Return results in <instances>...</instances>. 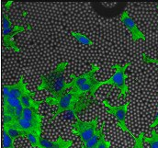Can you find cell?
<instances>
[{
    "label": "cell",
    "instance_id": "cell-1",
    "mask_svg": "<svg viewBox=\"0 0 158 148\" xmlns=\"http://www.w3.org/2000/svg\"><path fill=\"white\" fill-rule=\"evenodd\" d=\"M45 102H48L50 105L55 104L57 106V110L52 116V119L57 118L58 115L66 111H72L74 117H77L78 112L85 110L92 103L89 97H81L71 89L58 98L48 97L45 99Z\"/></svg>",
    "mask_w": 158,
    "mask_h": 148
},
{
    "label": "cell",
    "instance_id": "cell-2",
    "mask_svg": "<svg viewBox=\"0 0 158 148\" xmlns=\"http://www.w3.org/2000/svg\"><path fill=\"white\" fill-rule=\"evenodd\" d=\"M66 66L67 61H63L51 73L40 75V85L37 87V90H48L51 93L49 98H58L67 92V83H65L64 78Z\"/></svg>",
    "mask_w": 158,
    "mask_h": 148
},
{
    "label": "cell",
    "instance_id": "cell-3",
    "mask_svg": "<svg viewBox=\"0 0 158 148\" xmlns=\"http://www.w3.org/2000/svg\"><path fill=\"white\" fill-rule=\"evenodd\" d=\"M99 70V66L96 65H91L89 71L80 74H71L72 81L67 83V88L75 91L81 97H94L95 92L103 86V81H98L96 79L95 73Z\"/></svg>",
    "mask_w": 158,
    "mask_h": 148
},
{
    "label": "cell",
    "instance_id": "cell-4",
    "mask_svg": "<svg viewBox=\"0 0 158 148\" xmlns=\"http://www.w3.org/2000/svg\"><path fill=\"white\" fill-rule=\"evenodd\" d=\"M2 35H3V46L6 49H11L16 53H19V48L13 40V36L17 33L22 32L26 30H31L30 26L22 27L19 25H14L6 12L3 13V20H2Z\"/></svg>",
    "mask_w": 158,
    "mask_h": 148
},
{
    "label": "cell",
    "instance_id": "cell-5",
    "mask_svg": "<svg viewBox=\"0 0 158 148\" xmlns=\"http://www.w3.org/2000/svg\"><path fill=\"white\" fill-rule=\"evenodd\" d=\"M77 121L72 124V133L77 134L80 138L82 146H85L87 142L97 133L98 129V118L93 119L90 121H82L78 117H75Z\"/></svg>",
    "mask_w": 158,
    "mask_h": 148
},
{
    "label": "cell",
    "instance_id": "cell-6",
    "mask_svg": "<svg viewBox=\"0 0 158 148\" xmlns=\"http://www.w3.org/2000/svg\"><path fill=\"white\" fill-rule=\"evenodd\" d=\"M130 66H131V63H127L123 66L114 65L112 67L116 69L115 73L110 79L103 81V85H110L113 87L118 88L120 90L119 96L126 97V95L129 93V87H128V85L126 83V77L127 76L125 74V71Z\"/></svg>",
    "mask_w": 158,
    "mask_h": 148
},
{
    "label": "cell",
    "instance_id": "cell-7",
    "mask_svg": "<svg viewBox=\"0 0 158 148\" xmlns=\"http://www.w3.org/2000/svg\"><path fill=\"white\" fill-rule=\"evenodd\" d=\"M102 104L105 105L108 109H109V113L111 114L116 120H117V125L120 127V129L125 132L128 133L129 134L131 135V137L134 138L133 134H131V133L130 132V130L127 128L126 126V117H127V112H128V107L130 104V101H127V103L120 105V106H111L106 99L102 101Z\"/></svg>",
    "mask_w": 158,
    "mask_h": 148
},
{
    "label": "cell",
    "instance_id": "cell-8",
    "mask_svg": "<svg viewBox=\"0 0 158 148\" xmlns=\"http://www.w3.org/2000/svg\"><path fill=\"white\" fill-rule=\"evenodd\" d=\"M119 20L120 22L124 25V27L130 32L131 35V40L133 42H136L138 40L142 39L143 40H146L145 35L138 29L135 21L132 19V18L129 15V12L127 10H124L122 12V14L119 17Z\"/></svg>",
    "mask_w": 158,
    "mask_h": 148
},
{
    "label": "cell",
    "instance_id": "cell-9",
    "mask_svg": "<svg viewBox=\"0 0 158 148\" xmlns=\"http://www.w3.org/2000/svg\"><path fill=\"white\" fill-rule=\"evenodd\" d=\"M41 122L42 120L39 121H29L24 118H19L18 119L14 124H12L11 128H16L19 129L24 133H36L40 135L41 133ZM7 128V127H5Z\"/></svg>",
    "mask_w": 158,
    "mask_h": 148
},
{
    "label": "cell",
    "instance_id": "cell-10",
    "mask_svg": "<svg viewBox=\"0 0 158 148\" xmlns=\"http://www.w3.org/2000/svg\"><path fill=\"white\" fill-rule=\"evenodd\" d=\"M3 91L7 92L10 96L17 99H20L22 96L31 92L27 88L26 83L24 82V75H20L19 80L14 85H3Z\"/></svg>",
    "mask_w": 158,
    "mask_h": 148
},
{
    "label": "cell",
    "instance_id": "cell-11",
    "mask_svg": "<svg viewBox=\"0 0 158 148\" xmlns=\"http://www.w3.org/2000/svg\"><path fill=\"white\" fill-rule=\"evenodd\" d=\"M35 95V92H31L30 94L24 95L22 96L19 100L21 102V105L23 106V108H31V109H35L38 110L40 105L43 102H45V100L42 101H35L33 99V97Z\"/></svg>",
    "mask_w": 158,
    "mask_h": 148
},
{
    "label": "cell",
    "instance_id": "cell-12",
    "mask_svg": "<svg viewBox=\"0 0 158 148\" xmlns=\"http://www.w3.org/2000/svg\"><path fill=\"white\" fill-rule=\"evenodd\" d=\"M104 125H105V121L102 122V125L101 127L97 131V133L93 135V137L87 142V144L85 146H85L86 148H97L98 145L99 144L100 140H101V137L103 135V128H104Z\"/></svg>",
    "mask_w": 158,
    "mask_h": 148
},
{
    "label": "cell",
    "instance_id": "cell-13",
    "mask_svg": "<svg viewBox=\"0 0 158 148\" xmlns=\"http://www.w3.org/2000/svg\"><path fill=\"white\" fill-rule=\"evenodd\" d=\"M21 118H24L29 121H39L42 120V116L38 112V110L31 109V108H24Z\"/></svg>",
    "mask_w": 158,
    "mask_h": 148
},
{
    "label": "cell",
    "instance_id": "cell-14",
    "mask_svg": "<svg viewBox=\"0 0 158 148\" xmlns=\"http://www.w3.org/2000/svg\"><path fill=\"white\" fill-rule=\"evenodd\" d=\"M73 140H64L63 137L59 136L56 141L51 142V144L45 148H69L73 145Z\"/></svg>",
    "mask_w": 158,
    "mask_h": 148
},
{
    "label": "cell",
    "instance_id": "cell-15",
    "mask_svg": "<svg viewBox=\"0 0 158 148\" xmlns=\"http://www.w3.org/2000/svg\"><path fill=\"white\" fill-rule=\"evenodd\" d=\"M25 138L28 140L30 145L34 148H40V135L36 133H26Z\"/></svg>",
    "mask_w": 158,
    "mask_h": 148
},
{
    "label": "cell",
    "instance_id": "cell-16",
    "mask_svg": "<svg viewBox=\"0 0 158 148\" xmlns=\"http://www.w3.org/2000/svg\"><path fill=\"white\" fill-rule=\"evenodd\" d=\"M72 36L75 38L77 41H78L80 44L82 45H85V46H92L94 43L93 41L89 39L88 37H86L85 34L83 33H80V32H71Z\"/></svg>",
    "mask_w": 158,
    "mask_h": 148
},
{
    "label": "cell",
    "instance_id": "cell-17",
    "mask_svg": "<svg viewBox=\"0 0 158 148\" xmlns=\"http://www.w3.org/2000/svg\"><path fill=\"white\" fill-rule=\"evenodd\" d=\"M3 131H5L11 138L13 141H15L16 139L19 138V137H25L26 133L16 129V128H11V127H7V128H3Z\"/></svg>",
    "mask_w": 158,
    "mask_h": 148
},
{
    "label": "cell",
    "instance_id": "cell-18",
    "mask_svg": "<svg viewBox=\"0 0 158 148\" xmlns=\"http://www.w3.org/2000/svg\"><path fill=\"white\" fill-rule=\"evenodd\" d=\"M143 141L149 145L150 148H158V131L152 130V136L150 138H144Z\"/></svg>",
    "mask_w": 158,
    "mask_h": 148
},
{
    "label": "cell",
    "instance_id": "cell-19",
    "mask_svg": "<svg viewBox=\"0 0 158 148\" xmlns=\"http://www.w3.org/2000/svg\"><path fill=\"white\" fill-rule=\"evenodd\" d=\"M3 148H15L14 141L5 131H3Z\"/></svg>",
    "mask_w": 158,
    "mask_h": 148
},
{
    "label": "cell",
    "instance_id": "cell-20",
    "mask_svg": "<svg viewBox=\"0 0 158 148\" xmlns=\"http://www.w3.org/2000/svg\"><path fill=\"white\" fill-rule=\"evenodd\" d=\"M143 139H144V133H140L138 137H134V145L131 148H144L143 146Z\"/></svg>",
    "mask_w": 158,
    "mask_h": 148
},
{
    "label": "cell",
    "instance_id": "cell-21",
    "mask_svg": "<svg viewBox=\"0 0 158 148\" xmlns=\"http://www.w3.org/2000/svg\"><path fill=\"white\" fill-rule=\"evenodd\" d=\"M110 142L106 139L105 134L103 133V135L101 137V140H100L99 144L98 145L97 148H110Z\"/></svg>",
    "mask_w": 158,
    "mask_h": 148
},
{
    "label": "cell",
    "instance_id": "cell-22",
    "mask_svg": "<svg viewBox=\"0 0 158 148\" xmlns=\"http://www.w3.org/2000/svg\"><path fill=\"white\" fill-rule=\"evenodd\" d=\"M142 56H143V60L144 63H146V64H157L158 65V59L148 57L145 53H142Z\"/></svg>",
    "mask_w": 158,
    "mask_h": 148
},
{
    "label": "cell",
    "instance_id": "cell-23",
    "mask_svg": "<svg viewBox=\"0 0 158 148\" xmlns=\"http://www.w3.org/2000/svg\"><path fill=\"white\" fill-rule=\"evenodd\" d=\"M156 125H158V113H157V115H156V117L155 118V120H154V121H153V123L151 124V126H150V128H152V129H154V127H156Z\"/></svg>",
    "mask_w": 158,
    "mask_h": 148
},
{
    "label": "cell",
    "instance_id": "cell-24",
    "mask_svg": "<svg viewBox=\"0 0 158 148\" xmlns=\"http://www.w3.org/2000/svg\"><path fill=\"white\" fill-rule=\"evenodd\" d=\"M80 148H86V147H85V146H81V147Z\"/></svg>",
    "mask_w": 158,
    "mask_h": 148
},
{
    "label": "cell",
    "instance_id": "cell-25",
    "mask_svg": "<svg viewBox=\"0 0 158 148\" xmlns=\"http://www.w3.org/2000/svg\"><path fill=\"white\" fill-rule=\"evenodd\" d=\"M157 8H158V4H157Z\"/></svg>",
    "mask_w": 158,
    "mask_h": 148
}]
</instances>
